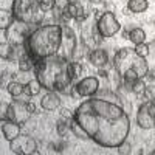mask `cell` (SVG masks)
<instances>
[{
	"label": "cell",
	"instance_id": "cell-1",
	"mask_svg": "<svg viewBox=\"0 0 155 155\" xmlns=\"http://www.w3.org/2000/svg\"><path fill=\"white\" fill-rule=\"evenodd\" d=\"M74 120L81 124L87 137L102 147H120L130 132V120L120 106L102 98L81 102L74 110Z\"/></svg>",
	"mask_w": 155,
	"mask_h": 155
},
{
	"label": "cell",
	"instance_id": "cell-2",
	"mask_svg": "<svg viewBox=\"0 0 155 155\" xmlns=\"http://www.w3.org/2000/svg\"><path fill=\"white\" fill-rule=\"evenodd\" d=\"M70 62L61 54L36 61L34 71L39 82L48 92H67L71 85Z\"/></svg>",
	"mask_w": 155,
	"mask_h": 155
},
{
	"label": "cell",
	"instance_id": "cell-3",
	"mask_svg": "<svg viewBox=\"0 0 155 155\" xmlns=\"http://www.w3.org/2000/svg\"><path fill=\"white\" fill-rule=\"evenodd\" d=\"M62 27L56 23L42 25L36 28L28 37V53L34 61L51 58L59 53L62 45Z\"/></svg>",
	"mask_w": 155,
	"mask_h": 155
},
{
	"label": "cell",
	"instance_id": "cell-4",
	"mask_svg": "<svg viewBox=\"0 0 155 155\" xmlns=\"http://www.w3.org/2000/svg\"><path fill=\"white\" fill-rule=\"evenodd\" d=\"M113 67L124 79L126 85H132V82L138 79H144L149 71L146 58L140 56L135 48H121L113 58Z\"/></svg>",
	"mask_w": 155,
	"mask_h": 155
},
{
	"label": "cell",
	"instance_id": "cell-5",
	"mask_svg": "<svg viewBox=\"0 0 155 155\" xmlns=\"http://www.w3.org/2000/svg\"><path fill=\"white\" fill-rule=\"evenodd\" d=\"M12 12L16 20H20L28 25L41 23L45 12L41 8L39 0H14L12 2Z\"/></svg>",
	"mask_w": 155,
	"mask_h": 155
},
{
	"label": "cell",
	"instance_id": "cell-6",
	"mask_svg": "<svg viewBox=\"0 0 155 155\" xmlns=\"http://www.w3.org/2000/svg\"><path fill=\"white\" fill-rule=\"evenodd\" d=\"M36 112V106L31 101H11L6 107V116L17 124L27 123Z\"/></svg>",
	"mask_w": 155,
	"mask_h": 155
},
{
	"label": "cell",
	"instance_id": "cell-7",
	"mask_svg": "<svg viewBox=\"0 0 155 155\" xmlns=\"http://www.w3.org/2000/svg\"><path fill=\"white\" fill-rule=\"evenodd\" d=\"M31 33L33 31H30V25L23 23L20 20H14L11 27L6 30L8 41L12 45H27L28 37H30Z\"/></svg>",
	"mask_w": 155,
	"mask_h": 155
},
{
	"label": "cell",
	"instance_id": "cell-8",
	"mask_svg": "<svg viewBox=\"0 0 155 155\" xmlns=\"http://www.w3.org/2000/svg\"><path fill=\"white\" fill-rule=\"evenodd\" d=\"M9 149L12 153L17 155H31V153H39L37 152V143L36 140L31 138L30 135H19L12 141H9Z\"/></svg>",
	"mask_w": 155,
	"mask_h": 155
},
{
	"label": "cell",
	"instance_id": "cell-9",
	"mask_svg": "<svg viewBox=\"0 0 155 155\" xmlns=\"http://www.w3.org/2000/svg\"><path fill=\"white\" fill-rule=\"evenodd\" d=\"M96 28H98V33L102 37H112V36H115L116 33L121 30V25H120L118 20H116L113 12L106 11L104 14L98 19Z\"/></svg>",
	"mask_w": 155,
	"mask_h": 155
},
{
	"label": "cell",
	"instance_id": "cell-10",
	"mask_svg": "<svg viewBox=\"0 0 155 155\" xmlns=\"http://www.w3.org/2000/svg\"><path fill=\"white\" fill-rule=\"evenodd\" d=\"M137 124L141 129L155 127V101H146L137 112Z\"/></svg>",
	"mask_w": 155,
	"mask_h": 155
},
{
	"label": "cell",
	"instance_id": "cell-11",
	"mask_svg": "<svg viewBox=\"0 0 155 155\" xmlns=\"http://www.w3.org/2000/svg\"><path fill=\"white\" fill-rule=\"evenodd\" d=\"M62 31H64L62 33V45H61V50L58 54H61L65 59H71L74 50H76V36H74L73 30L68 27H62Z\"/></svg>",
	"mask_w": 155,
	"mask_h": 155
},
{
	"label": "cell",
	"instance_id": "cell-12",
	"mask_svg": "<svg viewBox=\"0 0 155 155\" xmlns=\"http://www.w3.org/2000/svg\"><path fill=\"white\" fill-rule=\"evenodd\" d=\"M61 16L64 20H70V19H76V20H85L87 16H88V12L78 3V2H68L65 8H62L61 9Z\"/></svg>",
	"mask_w": 155,
	"mask_h": 155
},
{
	"label": "cell",
	"instance_id": "cell-13",
	"mask_svg": "<svg viewBox=\"0 0 155 155\" xmlns=\"http://www.w3.org/2000/svg\"><path fill=\"white\" fill-rule=\"evenodd\" d=\"M74 88H76V93L79 96H93L99 88V81L95 76H87L78 82Z\"/></svg>",
	"mask_w": 155,
	"mask_h": 155
},
{
	"label": "cell",
	"instance_id": "cell-14",
	"mask_svg": "<svg viewBox=\"0 0 155 155\" xmlns=\"http://www.w3.org/2000/svg\"><path fill=\"white\" fill-rule=\"evenodd\" d=\"M2 132H3L5 140L12 141L14 138H17V137L20 135V124L11 121L9 118H8V120L2 118Z\"/></svg>",
	"mask_w": 155,
	"mask_h": 155
},
{
	"label": "cell",
	"instance_id": "cell-15",
	"mask_svg": "<svg viewBox=\"0 0 155 155\" xmlns=\"http://www.w3.org/2000/svg\"><path fill=\"white\" fill-rule=\"evenodd\" d=\"M88 59H90V64H92L93 67L101 68V67H104L106 64H107V61H109V54H107V51H106V50L96 48V50H93L92 53H90Z\"/></svg>",
	"mask_w": 155,
	"mask_h": 155
},
{
	"label": "cell",
	"instance_id": "cell-16",
	"mask_svg": "<svg viewBox=\"0 0 155 155\" xmlns=\"http://www.w3.org/2000/svg\"><path fill=\"white\" fill-rule=\"evenodd\" d=\"M41 106L45 110H56L61 106V98L56 92H48L42 99H41Z\"/></svg>",
	"mask_w": 155,
	"mask_h": 155
},
{
	"label": "cell",
	"instance_id": "cell-17",
	"mask_svg": "<svg viewBox=\"0 0 155 155\" xmlns=\"http://www.w3.org/2000/svg\"><path fill=\"white\" fill-rule=\"evenodd\" d=\"M149 6V2L147 0H129L127 2V9L134 12V14H141L144 12Z\"/></svg>",
	"mask_w": 155,
	"mask_h": 155
},
{
	"label": "cell",
	"instance_id": "cell-18",
	"mask_svg": "<svg viewBox=\"0 0 155 155\" xmlns=\"http://www.w3.org/2000/svg\"><path fill=\"white\" fill-rule=\"evenodd\" d=\"M14 20H16L14 12L8 9H0V30H8Z\"/></svg>",
	"mask_w": 155,
	"mask_h": 155
},
{
	"label": "cell",
	"instance_id": "cell-19",
	"mask_svg": "<svg viewBox=\"0 0 155 155\" xmlns=\"http://www.w3.org/2000/svg\"><path fill=\"white\" fill-rule=\"evenodd\" d=\"M127 39H129L130 42H134L135 45L144 44V42H146V31H144L143 28H134V30H130Z\"/></svg>",
	"mask_w": 155,
	"mask_h": 155
},
{
	"label": "cell",
	"instance_id": "cell-20",
	"mask_svg": "<svg viewBox=\"0 0 155 155\" xmlns=\"http://www.w3.org/2000/svg\"><path fill=\"white\" fill-rule=\"evenodd\" d=\"M41 90H42V84L39 82L37 78H36V79H30L27 82V85H25V93H27L30 98L39 95V93H41Z\"/></svg>",
	"mask_w": 155,
	"mask_h": 155
},
{
	"label": "cell",
	"instance_id": "cell-21",
	"mask_svg": "<svg viewBox=\"0 0 155 155\" xmlns=\"http://www.w3.org/2000/svg\"><path fill=\"white\" fill-rule=\"evenodd\" d=\"M68 121H70V129H71V132L74 134V137H78V138H82V140L88 138V137H87V134H85V130L81 127V124L74 120V116H73V118H70Z\"/></svg>",
	"mask_w": 155,
	"mask_h": 155
},
{
	"label": "cell",
	"instance_id": "cell-22",
	"mask_svg": "<svg viewBox=\"0 0 155 155\" xmlns=\"http://www.w3.org/2000/svg\"><path fill=\"white\" fill-rule=\"evenodd\" d=\"M6 90H8V93L11 96H20L23 92H25V85H22L20 82L17 81H12L6 85Z\"/></svg>",
	"mask_w": 155,
	"mask_h": 155
},
{
	"label": "cell",
	"instance_id": "cell-23",
	"mask_svg": "<svg viewBox=\"0 0 155 155\" xmlns=\"http://www.w3.org/2000/svg\"><path fill=\"white\" fill-rule=\"evenodd\" d=\"M12 50H14V45L3 41L2 44H0V56H2V59H11Z\"/></svg>",
	"mask_w": 155,
	"mask_h": 155
},
{
	"label": "cell",
	"instance_id": "cell-24",
	"mask_svg": "<svg viewBox=\"0 0 155 155\" xmlns=\"http://www.w3.org/2000/svg\"><path fill=\"white\" fill-rule=\"evenodd\" d=\"M82 73V65L78 61H71L70 62V74H71V79H76L78 76H81Z\"/></svg>",
	"mask_w": 155,
	"mask_h": 155
},
{
	"label": "cell",
	"instance_id": "cell-25",
	"mask_svg": "<svg viewBox=\"0 0 155 155\" xmlns=\"http://www.w3.org/2000/svg\"><path fill=\"white\" fill-rule=\"evenodd\" d=\"M34 65H36V61L31 58H27V59L19 62V70L20 71H30L31 68H34Z\"/></svg>",
	"mask_w": 155,
	"mask_h": 155
},
{
	"label": "cell",
	"instance_id": "cell-26",
	"mask_svg": "<svg viewBox=\"0 0 155 155\" xmlns=\"http://www.w3.org/2000/svg\"><path fill=\"white\" fill-rule=\"evenodd\" d=\"M144 88H146V84H144L143 79H138V81L132 82V85H130V90L134 93H137V95H141L144 92Z\"/></svg>",
	"mask_w": 155,
	"mask_h": 155
},
{
	"label": "cell",
	"instance_id": "cell-27",
	"mask_svg": "<svg viewBox=\"0 0 155 155\" xmlns=\"http://www.w3.org/2000/svg\"><path fill=\"white\" fill-rule=\"evenodd\" d=\"M70 120V118H68ZM68 132H71V129H70V121L68 123H59L58 124V134L61 137H65Z\"/></svg>",
	"mask_w": 155,
	"mask_h": 155
},
{
	"label": "cell",
	"instance_id": "cell-28",
	"mask_svg": "<svg viewBox=\"0 0 155 155\" xmlns=\"http://www.w3.org/2000/svg\"><path fill=\"white\" fill-rule=\"evenodd\" d=\"M143 95L147 101H155V85H146Z\"/></svg>",
	"mask_w": 155,
	"mask_h": 155
},
{
	"label": "cell",
	"instance_id": "cell-29",
	"mask_svg": "<svg viewBox=\"0 0 155 155\" xmlns=\"http://www.w3.org/2000/svg\"><path fill=\"white\" fill-rule=\"evenodd\" d=\"M135 51H137L140 56L147 58V54H149V47H147L146 42H144V44H138V45H135Z\"/></svg>",
	"mask_w": 155,
	"mask_h": 155
},
{
	"label": "cell",
	"instance_id": "cell-30",
	"mask_svg": "<svg viewBox=\"0 0 155 155\" xmlns=\"http://www.w3.org/2000/svg\"><path fill=\"white\" fill-rule=\"evenodd\" d=\"M54 6H56V0H42L41 2V8H42L44 12H48L51 9H54Z\"/></svg>",
	"mask_w": 155,
	"mask_h": 155
},
{
	"label": "cell",
	"instance_id": "cell-31",
	"mask_svg": "<svg viewBox=\"0 0 155 155\" xmlns=\"http://www.w3.org/2000/svg\"><path fill=\"white\" fill-rule=\"evenodd\" d=\"M147 74H149V78H152V79L155 78V71H147Z\"/></svg>",
	"mask_w": 155,
	"mask_h": 155
},
{
	"label": "cell",
	"instance_id": "cell-32",
	"mask_svg": "<svg viewBox=\"0 0 155 155\" xmlns=\"http://www.w3.org/2000/svg\"><path fill=\"white\" fill-rule=\"evenodd\" d=\"M90 2H92V3H101L102 0H90Z\"/></svg>",
	"mask_w": 155,
	"mask_h": 155
},
{
	"label": "cell",
	"instance_id": "cell-33",
	"mask_svg": "<svg viewBox=\"0 0 155 155\" xmlns=\"http://www.w3.org/2000/svg\"><path fill=\"white\" fill-rule=\"evenodd\" d=\"M152 155H155V150H153V152H152Z\"/></svg>",
	"mask_w": 155,
	"mask_h": 155
},
{
	"label": "cell",
	"instance_id": "cell-34",
	"mask_svg": "<svg viewBox=\"0 0 155 155\" xmlns=\"http://www.w3.org/2000/svg\"><path fill=\"white\" fill-rule=\"evenodd\" d=\"M39 2H42V0H39Z\"/></svg>",
	"mask_w": 155,
	"mask_h": 155
}]
</instances>
